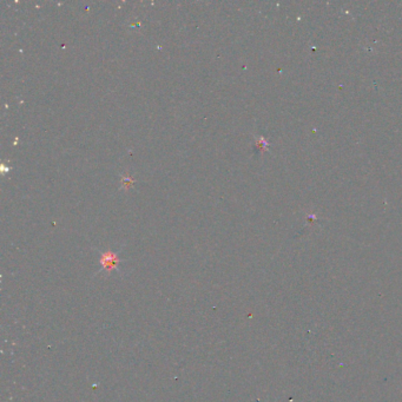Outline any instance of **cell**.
Here are the masks:
<instances>
[{
  "instance_id": "obj_1",
  "label": "cell",
  "mask_w": 402,
  "mask_h": 402,
  "mask_svg": "<svg viewBox=\"0 0 402 402\" xmlns=\"http://www.w3.org/2000/svg\"><path fill=\"white\" fill-rule=\"evenodd\" d=\"M119 257L116 253H113L111 250L105 251V253L102 254L100 256V264H102V269L106 271H112L115 270L117 267H118L119 263Z\"/></svg>"
},
{
  "instance_id": "obj_2",
  "label": "cell",
  "mask_w": 402,
  "mask_h": 402,
  "mask_svg": "<svg viewBox=\"0 0 402 402\" xmlns=\"http://www.w3.org/2000/svg\"><path fill=\"white\" fill-rule=\"evenodd\" d=\"M135 183V179L132 178L130 175H124L122 176V187L124 190H129V187Z\"/></svg>"
}]
</instances>
